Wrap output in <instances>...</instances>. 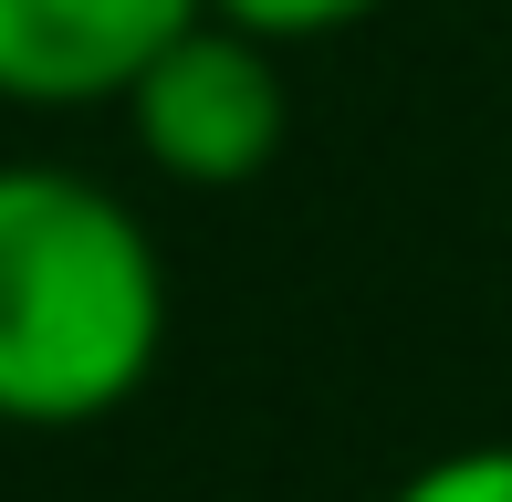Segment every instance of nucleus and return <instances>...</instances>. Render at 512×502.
I'll return each mask as SVG.
<instances>
[{
  "instance_id": "20e7f679",
  "label": "nucleus",
  "mask_w": 512,
  "mask_h": 502,
  "mask_svg": "<svg viewBox=\"0 0 512 502\" xmlns=\"http://www.w3.org/2000/svg\"><path fill=\"white\" fill-rule=\"evenodd\" d=\"M387 502H512V440H460L439 461H418Z\"/></svg>"
},
{
  "instance_id": "39448f33",
  "label": "nucleus",
  "mask_w": 512,
  "mask_h": 502,
  "mask_svg": "<svg viewBox=\"0 0 512 502\" xmlns=\"http://www.w3.org/2000/svg\"><path fill=\"white\" fill-rule=\"evenodd\" d=\"M199 11H220V21H241V32H262V42H335V32H356L366 11H387V0H199Z\"/></svg>"
},
{
  "instance_id": "f257e3e1",
  "label": "nucleus",
  "mask_w": 512,
  "mask_h": 502,
  "mask_svg": "<svg viewBox=\"0 0 512 502\" xmlns=\"http://www.w3.org/2000/svg\"><path fill=\"white\" fill-rule=\"evenodd\" d=\"M168 346V262L136 199L0 157V429H95Z\"/></svg>"
},
{
  "instance_id": "f03ea898",
  "label": "nucleus",
  "mask_w": 512,
  "mask_h": 502,
  "mask_svg": "<svg viewBox=\"0 0 512 502\" xmlns=\"http://www.w3.org/2000/svg\"><path fill=\"white\" fill-rule=\"evenodd\" d=\"M136 157H147L168 189H251V178L283 157L293 136V95H283V42L241 32V21L199 11L189 32H168L147 53V74L115 95Z\"/></svg>"
},
{
  "instance_id": "7ed1b4c3",
  "label": "nucleus",
  "mask_w": 512,
  "mask_h": 502,
  "mask_svg": "<svg viewBox=\"0 0 512 502\" xmlns=\"http://www.w3.org/2000/svg\"><path fill=\"white\" fill-rule=\"evenodd\" d=\"M199 0H0V105L21 116H84L115 105Z\"/></svg>"
}]
</instances>
